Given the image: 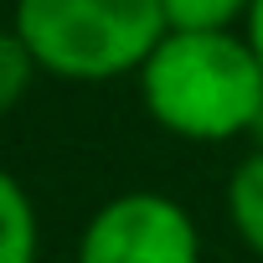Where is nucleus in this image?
<instances>
[{
	"label": "nucleus",
	"instance_id": "1",
	"mask_svg": "<svg viewBox=\"0 0 263 263\" xmlns=\"http://www.w3.org/2000/svg\"><path fill=\"white\" fill-rule=\"evenodd\" d=\"M135 88L150 124L186 145L253 140L263 114V62L242 31H165Z\"/></svg>",
	"mask_w": 263,
	"mask_h": 263
},
{
	"label": "nucleus",
	"instance_id": "2",
	"mask_svg": "<svg viewBox=\"0 0 263 263\" xmlns=\"http://www.w3.org/2000/svg\"><path fill=\"white\" fill-rule=\"evenodd\" d=\"M11 26L57 83L135 78L155 42L171 31L160 0H16Z\"/></svg>",
	"mask_w": 263,
	"mask_h": 263
},
{
	"label": "nucleus",
	"instance_id": "3",
	"mask_svg": "<svg viewBox=\"0 0 263 263\" xmlns=\"http://www.w3.org/2000/svg\"><path fill=\"white\" fill-rule=\"evenodd\" d=\"M72 263H201V227L165 191H119L83 222Z\"/></svg>",
	"mask_w": 263,
	"mask_h": 263
},
{
	"label": "nucleus",
	"instance_id": "4",
	"mask_svg": "<svg viewBox=\"0 0 263 263\" xmlns=\"http://www.w3.org/2000/svg\"><path fill=\"white\" fill-rule=\"evenodd\" d=\"M222 206H227L232 237L263 263V150H248V155L232 165L227 191H222Z\"/></svg>",
	"mask_w": 263,
	"mask_h": 263
},
{
	"label": "nucleus",
	"instance_id": "5",
	"mask_svg": "<svg viewBox=\"0 0 263 263\" xmlns=\"http://www.w3.org/2000/svg\"><path fill=\"white\" fill-rule=\"evenodd\" d=\"M42 248V222L31 191L0 165V263H36Z\"/></svg>",
	"mask_w": 263,
	"mask_h": 263
},
{
	"label": "nucleus",
	"instance_id": "6",
	"mask_svg": "<svg viewBox=\"0 0 263 263\" xmlns=\"http://www.w3.org/2000/svg\"><path fill=\"white\" fill-rule=\"evenodd\" d=\"M253 0H160L171 31H242Z\"/></svg>",
	"mask_w": 263,
	"mask_h": 263
},
{
	"label": "nucleus",
	"instance_id": "7",
	"mask_svg": "<svg viewBox=\"0 0 263 263\" xmlns=\"http://www.w3.org/2000/svg\"><path fill=\"white\" fill-rule=\"evenodd\" d=\"M36 78H42V67L26 52V42L16 36V26H0V119L21 108V98L31 93Z\"/></svg>",
	"mask_w": 263,
	"mask_h": 263
},
{
	"label": "nucleus",
	"instance_id": "8",
	"mask_svg": "<svg viewBox=\"0 0 263 263\" xmlns=\"http://www.w3.org/2000/svg\"><path fill=\"white\" fill-rule=\"evenodd\" d=\"M242 36L253 42V52H258V62H263V0H253V6H248V21H242Z\"/></svg>",
	"mask_w": 263,
	"mask_h": 263
},
{
	"label": "nucleus",
	"instance_id": "9",
	"mask_svg": "<svg viewBox=\"0 0 263 263\" xmlns=\"http://www.w3.org/2000/svg\"><path fill=\"white\" fill-rule=\"evenodd\" d=\"M248 150H263V114H258V124H253V140H248Z\"/></svg>",
	"mask_w": 263,
	"mask_h": 263
}]
</instances>
